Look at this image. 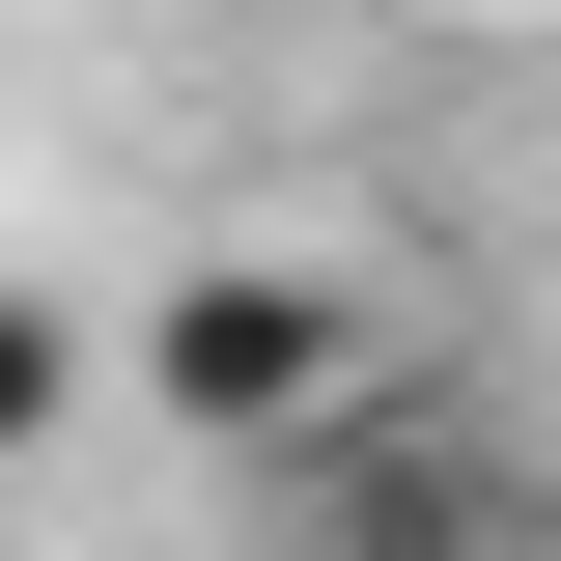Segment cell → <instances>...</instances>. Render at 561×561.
I'll use <instances>...</instances> for the list:
<instances>
[{"label":"cell","instance_id":"3957f363","mask_svg":"<svg viewBox=\"0 0 561 561\" xmlns=\"http://www.w3.org/2000/svg\"><path fill=\"white\" fill-rule=\"evenodd\" d=\"M84 393H113V337H84L57 280H0V449H57V421H84Z\"/></svg>","mask_w":561,"mask_h":561},{"label":"cell","instance_id":"6da1fadb","mask_svg":"<svg viewBox=\"0 0 561 561\" xmlns=\"http://www.w3.org/2000/svg\"><path fill=\"white\" fill-rule=\"evenodd\" d=\"M113 393L169 421V449H225V478H280V449H337V421L393 393V337H365V280H309V253H197L113 337Z\"/></svg>","mask_w":561,"mask_h":561},{"label":"cell","instance_id":"7a4b0ae2","mask_svg":"<svg viewBox=\"0 0 561 561\" xmlns=\"http://www.w3.org/2000/svg\"><path fill=\"white\" fill-rule=\"evenodd\" d=\"M280 534H309V561H534L561 478H534V449H478V393H421V365H393L337 449H280Z\"/></svg>","mask_w":561,"mask_h":561}]
</instances>
